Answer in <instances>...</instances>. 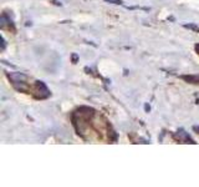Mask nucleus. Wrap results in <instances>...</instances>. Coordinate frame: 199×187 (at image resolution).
Here are the masks:
<instances>
[{
    "label": "nucleus",
    "instance_id": "obj_1",
    "mask_svg": "<svg viewBox=\"0 0 199 187\" xmlns=\"http://www.w3.org/2000/svg\"><path fill=\"white\" fill-rule=\"evenodd\" d=\"M35 87H36L35 92H40L39 99H46V97L50 95L49 89L46 87V85L42 83V81H36V83H35Z\"/></svg>",
    "mask_w": 199,
    "mask_h": 187
},
{
    "label": "nucleus",
    "instance_id": "obj_2",
    "mask_svg": "<svg viewBox=\"0 0 199 187\" xmlns=\"http://www.w3.org/2000/svg\"><path fill=\"white\" fill-rule=\"evenodd\" d=\"M8 77L13 81V84L15 83H25L28 80V76L22 73H11V74H8Z\"/></svg>",
    "mask_w": 199,
    "mask_h": 187
},
{
    "label": "nucleus",
    "instance_id": "obj_3",
    "mask_svg": "<svg viewBox=\"0 0 199 187\" xmlns=\"http://www.w3.org/2000/svg\"><path fill=\"white\" fill-rule=\"evenodd\" d=\"M175 137H177L179 141H183V142H187V144H195L193 140L189 137V135L187 134V132H184L183 130H181V131H178L177 132V135H175Z\"/></svg>",
    "mask_w": 199,
    "mask_h": 187
},
{
    "label": "nucleus",
    "instance_id": "obj_4",
    "mask_svg": "<svg viewBox=\"0 0 199 187\" xmlns=\"http://www.w3.org/2000/svg\"><path fill=\"white\" fill-rule=\"evenodd\" d=\"M13 86H14V89L16 91H20V92L30 91V86L26 84V81H25V83H15V84H13Z\"/></svg>",
    "mask_w": 199,
    "mask_h": 187
},
{
    "label": "nucleus",
    "instance_id": "obj_5",
    "mask_svg": "<svg viewBox=\"0 0 199 187\" xmlns=\"http://www.w3.org/2000/svg\"><path fill=\"white\" fill-rule=\"evenodd\" d=\"M182 79L192 84H199V76H182Z\"/></svg>",
    "mask_w": 199,
    "mask_h": 187
},
{
    "label": "nucleus",
    "instance_id": "obj_6",
    "mask_svg": "<svg viewBox=\"0 0 199 187\" xmlns=\"http://www.w3.org/2000/svg\"><path fill=\"white\" fill-rule=\"evenodd\" d=\"M184 28L191 29V30H193V31H195V32H199V28H198L197 25H194V24H185Z\"/></svg>",
    "mask_w": 199,
    "mask_h": 187
},
{
    "label": "nucleus",
    "instance_id": "obj_7",
    "mask_svg": "<svg viewBox=\"0 0 199 187\" xmlns=\"http://www.w3.org/2000/svg\"><path fill=\"white\" fill-rule=\"evenodd\" d=\"M128 10H134V9H139V10H146V11H149L151 8H146V6H127Z\"/></svg>",
    "mask_w": 199,
    "mask_h": 187
},
{
    "label": "nucleus",
    "instance_id": "obj_8",
    "mask_svg": "<svg viewBox=\"0 0 199 187\" xmlns=\"http://www.w3.org/2000/svg\"><path fill=\"white\" fill-rule=\"evenodd\" d=\"M104 2L111 3V4H116V5H122L123 4L122 0H104Z\"/></svg>",
    "mask_w": 199,
    "mask_h": 187
},
{
    "label": "nucleus",
    "instance_id": "obj_9",
    "mask_svg": "<svg viewBox=\"0 0 199 187\" xmlns=\"http://www.w3.org/2000/svg\"><path fill=\"white\" fill-rule=\"evenodd\" d=\"M71 57H72V63H74V64H76V63H77V60H78V56H77V54H72V56H71Z\"/></svg>",
    "mask_w": 199,
    "mask_h": 187
},
{
    "label": "nucleus",
    "instance_id": "obj_10",
    "mask_svg": "<svg viewBox=\"0 0 199 187\" xmlns=\"http://www.w3.org/2000/svg\"><path fill=\"white\" fill-rule=\"evenodd\" d=\"M52 4H55V5H57V6H61L62 4H61V2H58V0H52V2H51Z\"/></svg>",
    "mask_w": 199,
    "mask_h": 187
},
{
    "label": "nucleus",
    "instance_id": "obj_11",
    "mask_svg": "<svg viewBox=\"0 0 199 187\" xmlns=\"http://www.w3.org/2000/svg\"><path fill=\"white\" fill-rule=\"evenodd\" d=\"M193 128H194V130H195V131H198V134H199V126H194Z\"/></svg>",
    "mask_w": 199,
    "mask_h": 187
}]
</instances>
